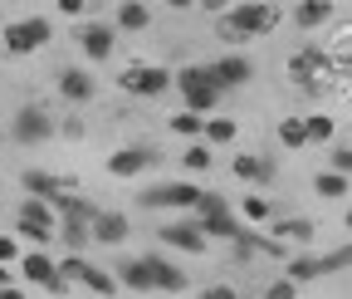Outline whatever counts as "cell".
Wrapping results in <instances>:
<instances>
[{"instance_id":"6da1fadb","label":"cell","mask_w":352,"mask_h":299,"mask_svg":"<svg viewBox=\"0 0 352 299\" xmlns=\"http://www.w3.org/2000/svg\"><path fill=\"white\" fill-rule=\"evenodd\" d=\"M284 20L279 6H270V0H250V6H230V15H220V39H230V45H245V39H259L270 34L274 25Z\"/></svg>"},{"instance_id":"7a4b0ae2","label":"cell","mask_w":352,"mask_h":299,"mask_svg":"<svg viewBox=\"0 0 352 299\" xmlns=\"http://www.w3.org/2000/svg\"><path fill=\"white\" fill-rule=\"evenodd\" d=\"M0 39H6V50H10V54H34V50H44V45L54 39V25L44 20V15L10 20L6 30H0Z\"/></svg>"},{"instance_id":"3957f363","label":"cell","mask_w":352,"mask_h":299,"mask_svg":"<svg viewBox=\"0 0 352 299\" xmlns=\"http://www.w3.org/2000/svg\"><path fill=\"white\" fill-rule=\"evenodd\" d=\"M171 83L182 89V103H186L191 113H210V108L220 103V89L210 83L206 64H196V69H182V74H171Z\"/></svg>"},{"instance_id":"277c9868","label":"cell","mask_w":352,"mask_h":299,"mask_svg":"<svg viewBox=\"0 0 352 299\" xmlns=\"http://www.w3.org/2000/svg\"><path fill=\"white\" fill-rule=\"evenodd\" d=\"M196 211H201V236H220V240H235L240 236V216L226 206V196H215V192H201V201H196Z\"/></svg>"},{"instance_id":"5b68a950","label":"cell","mask_w":352,"mask_h":299,"mask_svg":"<svg viewBox=\"0 0 352 299\" xmlns=\"http://www.w3.org/2000/svg\"><path fill=\"white\" fill-rule=\"evenodd\" d=\"M122 94H132V99H157V94H166L171 89V69H162V64H132V69H122Z\"/></svg>"},{"instance_id":"8992f818","label":"cell","mask_w":352,"mask_h":299,"mask_svg":"<svg viewBox=\"0 0 352 299\" xmlns=\"http://www.w3.org/2000/svg\"><path fill=\"white\" fill-rule=\"evenodd\" d=\"M206 74H210L215 89L226 94V89H240V83H250V79H254V64H250L245 54H220L215 64H206Z\"/></svg>"},{"instance_id":"52a82bcc","label":"cell","mask_w":352,"mask_h":299,"mask_svg":"<svg viewBox=\"0 0 352 299\" xmlns=\"http://www.w3.org/2000/svg\"><path fill=\"white\" fill-rule=\"evenodd\" d=\"M201 201V187L191 182H162V187H147L142 192V206H176V211H191Z\"/></svg>"},{"instance_id":"ba28073f","label":"cell","mask_w":352,"mask_h":299,"mask_svg":"<svg viewBox=\"0 0 352 299\" xmlns=\"http://www.w3.org/2000/svg\"><path fill=\"white\" fill-rule=\"evenodd\" d=\"M20 270H25V280H30V285H44L50 294H64V289H69V280H64V275L54 270V260H50L44 250H30Z\"/></svg>"},{"instance_id":"9c48e42d","label":"cell","mask_w":352,"mask_h":299,"mask_svg":"<svg viewBox=\"0 0 352 299\" xmlns=\"http://www.w3.org/2000/svg\"><path fill=\"white\" fill-rule=\"evenodd\" d=\"M147 167H157V147H118L108 157V172L113 177H142Z\"/></svg>"},{"instance_id":"30bf717a","label":"cell","mask_w":352,"mask_h":299,"mask_svg":"<svg viewBox=\"0 0 352 299\" xmlns=\"http://www.w3.org/2000/svg\"><path fill=\"white\" fill-rule=\"evenodd\" d=\"M157 236H162V245L186 250V255H201V250H206V236H201V226H196V221H166Z\"/></svg>"},{"instance_id":"8fae6325","label":"cell","mask_w":352,"mask_h":299,"mask_svg":"<svg viewBox=\"0 0 352 299\" xmlns=\"http://www.w3.org/2000/svg\"><path fill=\"white\" fill-rule=\"evenodd\" d=\"M78 45H83V54H88V59H108V54H113V45H118V30H113V25H103V20H88V25L78 30Z\"/></svg>"},{"instance_id":"7c38bea8","label":"cell","mask_w":352,"mask_h":299,"mask_svg":"<svg viewBox=\"0 0 352 299\" xmlns=\"http://www.w3.org/2000/svg\"><path fill=\"white\" fill-rule=\"evenodd\" d=\"M127 231H132V221L122 216V211H98V216L88 221V236H94L98 245H122Z\"/></svg>"},{"instance_id":"4fadbf2b","label":"cell","mask_w":352,"mask_h":299,"mask_svg":"<svg viewBox=\"0 0 352 299\" xmlns=\"http://www.w3.org/2000/svg\"><path fill=\"white\" fill-rule=\"evenodd\" d=\"M147 260V275H152V289H166V294H182L191 280L182 275V265H171L166 255H142Z\"/></svg>"},{"instance_id":"5bb4252c","label":"cell","mask_w":352,"mask_h":299,"mask_svg":"<svg viewBox=\"0 0 352 299\" xmlns=\"http://www.w3.org/2000/svg\"><path fill=\"white\" fill-rule=\"evenodd\" d=\"M10 133H15L20 143H44V138L54 133V123H50V113H44V108H20Z\"/></svg>"},{"instance_id":"9a60e30c","label":"cell","mask_w":352,"mask_h":299,"mask_svg":"<svg viewBox=\"0 0 352 299\" xmlns=\"http://www.w3.org/2000/svg\"><path fill=\"white\" fill-rule=\"evenodd\" d=\"M59 94L69 99V103H88L98 94V83H94V74L88 69H59Z\"/></svg>"},{"instance_id":"2e32d148","label":"cell","mask_w":352,"mask_h":299,"mask_svg":"<svg viewBox=\"0 0 352 299\" xmlns=\"http://www.w3.org/2000/svg\"><path fill=\"white\" fill-rule=\"evenodd\" d=\"M333 15H338V0H298V6H294V25L298 30H318Z\"/></svg>"},{"instance_id":"e0dca14e","label":"cell","mask_w":352,"mask_h":299,"mask_svg":"<svg viewBox=\"0 0 352 299\" xmlns=\"http://www.w3.org/2000/svg\"><path fill=\"white\" fill-rule=\"evenodd\" d=\"M20 226H39V231H54L59 216H54V206L44 201V196H25L20 201Z\"/></svg>"},{"instance_id":"ac0fdd59","label":"cell","mask_w":352,"mask_h":299,"mask_svg":"<svg viewBox=\"0 0 352 299\" xmlns=\"http://www.w3.org/2000/svg\"><path fill=\"white\" fill-rule=\"evenodd\" d=\"M25 182V196H59V192H74V182H64V177H54V172H25L20 177Z\"/></svg>"},{"instance_id":"d6986e66","label":"cell","mask_w":352,"mask_h":299,"mask_svg":"<svg viewBox=\"0 0 352 299\" xmlns=\"http://www.w3.org/2000/svg\"><path fill=\"white\" fill-rule=\"evenodd\" d=\"M230 167H235V177H240V182H270V177H274V162H270V157H259V152H245V157H235Z\"/></svg>"},{"instance_id":"ffe728a7","label":"cell","mask_w":352,"mask_h":299,"mask_svg":"<svg viewBox=\"0 0 352 299\" xmlns=\"http://www.w3.org/2000/svg\"><path fill=\"white\" fill-rule=\"evenodd\" d=\"M113 280H118V289H138V294H147V289H152L147 260H122V265L113 270Z\"/></svg>"},{"instance_id":"44dd1931","label":"cell","mask_w":352,"mask_h":299,"mask_svg":"<svg viewBox=\"0 0 352 299\" xmlns=\"http://www.w3.org/2000/svg\"><path fill=\"white\" fill-rule=\"evenodd\" d=\"M240 255H250V250H264V255H274V260H284V255H289V245L284 240H274V236H259V231H245L240 226Z\"/></svg>"},{"instance_id":"7402d4cb","label":"cell","mask_w":352,"mask_h":299,"mask_svg":"<svg viewBox=\"0 0 352 299\" xmlns=\"http://www.w3.org/2000/svg\"><path fill=\"white\" fill-rule=\"evenodd\" d=\"M78 285H88V289L103 294V299H113V294H118V280H113L108 270H98V265H88V260H83V270H78Z\"/></svg>"},{"instance_id":"603a6c76","label":"cell","mask_w":352,"mask_h":299,"mask_svg":"<svg viewBox=\"0 0 352 299\" xmlns=\"http://www.w3.org/2000/svg\"><path fill=\"white\" fill-rule=\"evenodd\" d=\"M147 20H152V10L142 6V0H122V6H118V25H113V30H147Z\"/></svg>"},{"instance_id":"cb8c5ba5","label":"cell","mask_w":352,"mask_h":299,"mask_svg":"<svg viewBox=\"0 0 352 299\" xmlns=\"http://www.w3.org/2000/svg\"><path fill=\"white\" fill-rule=\"evenodd\" d=\"M201 133H206L210 147H226V143H235L240 127H235V118H206V123H201Z\"/></svg>"},{"instance_id":"d4e9b609","label":"cell","mask_w":352,"mask_h":299,"mask_svg":"<svg viewBox=\"0 0 352 299\" xmlns=\"http://www.w3.org/2000/svg\"><path fill=\"white\" fill-rule=\"evenodd\" d=\"M274 240H314V221H303V216H284V221H274Z\"/></svg>"},{"instance_id":"484cf974","label":"cell","mask_w":352,"mask_h":299,"mask_svg":"<svg viewBox=\"0 0 352 299\" xmlns=\"http://www.w3.org/2000/svg\"><path fill=\"white\" fill-rule=\"evenodd\" d=\"M54 236H64L69 250H83V245H94V236H88V221H59Z\"/></svg>"},{"instance_id":"4316f807","label":"cell","mask_w":352,"mask_h":299,"mask_svg":"<svg viewBox=\"0 0 352 299\" xmlns=\"http://www.w3.org/2000/svg\"><path fill=\"white\" fill-rule=\"evenodd\" d=\"M303 133H308V143H333L338 123H333L328 113H314V118H303Z\"/></svg>"},{"instance_id":"83f0119b","label":"cell","mask_w":352,"mask_h":299,"mask_svg":"<svg viewBox=\"0 0 352 299\" xmlns=\"http://www.w3.org/2000/svg\"><path fill=\"white\" fill-rule=\"evenodd\" d=\"M201 123H206L201 113H191V108H182V113H171V123H166V127H171V133H176V138H196V133H201Z\"/></svg>"},{"instance_id":"f1b7e54d","label":"cell","mask_w":352,"mask_h":299,"mask_svg":"<svg viewBox=\"0 0 352 299\" xmlns=\"http://www.w3.org/2000/svg\"><path fill=\"white\" fill-rule=\"evenodd\" d=\"M323 270H318V260L314 255H289V280L294 285H303V280H318Z\"/></svg>"},{"instance_id":"f546056e","label":"cell","mask_w":352,"mask_h":299,"mask_svg":"<svg viewBox=\"0 0 352 299\" xmlns=\"http://www.w3.org/2000/svg\"><path fill=\"white\" fill-rule=\"evenodd\" d=\"M314 187H318V196H328V201H342V196H347V177H342V172H323Z\"/></svg>"},{"instance_id":"4dcf8cb0","label":"cell","mask_w":352,"mask_h":299,"mask_svg":"<svg viewBox=\"0 0 352 299\" xmlns=\"http://www.w3.org/2000/svg\"><path fill=\"white\" fill-rule=\"evenodd\" d=\"M279 143H284V147H308L303 118H284V123H279Z\"/></svg>"},{"instance_id":"1f68e13d","label":"cell","mask_w":352,"mask_h":299,"mask_svg":"<svg viewBox=\"0 0 352 299\" xmlns=\"http://www.w3.org/2000/svg\"><path fill=\"white\" fill-rule=\"evenodd\" d=\"M245 221H270L274 216V201H264V196H245Z\"/></svg>"},{"instance_id":"d6a6232c","label":"cell","mask_w":352,"mask_h":299,"mask_svg":"<svg viewBox=\"0 0 352 299\" xmlns=\"http://www.w3.org/2000/svg\"><path fill=\"white\" fill-rule=\"evenodd\" d=\"M186 167H191V172H206V167H210V143H191L186 147V157H182Z\"/></svg>"},{"instance_id":"836d02e7","label":"cell","mask_w":352,"mask_h":299,"mask_svg":"<svg viewBox=\"0 0 352 299\" xmlns=\"http://www.w3.org/2000/svg\"><path fill=\"white\" fill-rule=\"evenodd\" d=\"M318 270H323V275H338V270H347V245H338L333 255H323V260H318Z\"/></svg>"},{"instance_id":"e575fe53","label":"cell","mask_w":352,"mask_h":299,"mask_svg":"<svg viewBox=\"0 0 352 299\" xmlns=\"http://www.w3.org/2000/svg\"><path fill=\"white\" fill-rule=\"evenodd\" d=\"M264 299H298V285L294 280H274L270 289H264Z\"/></svg>"},{"instance_id":"d590c367","label":"cell","mask_w":352,"mask_h":299,"mask_svg":"<svg viewBox=\"0 0 352 299\" xmlns=\"http://www.w3.org/2000/svg\"><path fill=\"white\" fill-rule=\"evenodd\" d=\"M333 172H342V177L352 172V147H347V143H338V147H333Z\"/></svg>"},{"instance_id":"8d00e7d4","label":"cell","mask_w":352,"mask_h":299,"mask_svg":"<svg viewBox=\"0 0 352 299\" xmlns=\"http://www.w3.org/2000/svg\"><path fill=\"white\" fill-rule=\"evenodd\" d=\"M20 236L34 240V245H50V240H54V231H39V226H20Z\"/></svg>"},{"instance_id":"74e56055","label":"cell","mask_w":352,"mask_h":299,"mask_svg":"<svg viewBox=\"0 0 352 299\" xmlns=\"http://www.w3.org/2000/svg\"><path fill=\"white\" fill-rule=\"evenodd\" d=\"M196 299H240V294H235L230 285H210V289H201Z\"/></svg>"},{"instance_id":"f35d334b","label":"cell","mask_w":352,"mask_h":299,"mask_svg":"<svg viewBox=\"0 0 352 299\" xmlns=\"http://www.w3.org/2000/svg\"><path fill=\"white\" fill-rule=\"evenodd\" d=\"M15 255H20V245H15L10 236H0V265H10V260H15Z\"/></svg>"},{"instance_id":"ab89813d","label":"cell","mask_w":352,"mask_h":299,"mask_svg":"<svg viewBox=\"0 0 352 299\" xmlns=\"http://www.w3.org/2000/svg\"><path fill=\"white\" fill-rule=\"evenodd\" d=\"M88 0H59V15H83Z\"/></svg>"},{"instance_id":"60d3db41","label":"cell","mask_w":352,"mask_h":299,"mask_svg":"<svg viewBox=\"0 0 352 299\" xmlns=\"http://www.w3.org/2000/svg\"><path fill=\"white\" fill-rule=\"evenodd\" d=\"M0 299H25V289H15V285H0Z\"/></svg>"},{"instance_id":"b9f144b4","label":"cell","mask_w":352,"mask_h":299,"mask_svg":"<svg viewBox=\"0 0 352 299\" xmlns=\"http://www.w3.org/2000/svg\"><path fill=\"white\" fill-rule=\"evenodd\" d=\"M230 6H235V0H206V10H215V15H220V10H230Z\"/></svg>"},{"instance_id":"7bdbcfd3","label":"cell","mask_w":352,"mask_h":299,"mask_svg":"<svg viewBox=\"0 0 352 299\" xmlns=\"http://www.w3.org/2000/svg\"><path fill=\"white\" fill-rule=\"evenodd\" d=\"M166 6H171V10H191V6H196V0H166Z\"/></svg>"},{"instance_id":"ee69618b","label":"cell","mask_w":352,"mask_h":299,"mask_svg":"<svg viewBox=\"0 0 352 299\" xmlns=\"http://www.w3.org/2000/svg\"><path fill=\"white\" fill-rule=\"evenodd\" d=\"M0 285H10V265H0Z\"/></svg>"}]
</instances>
